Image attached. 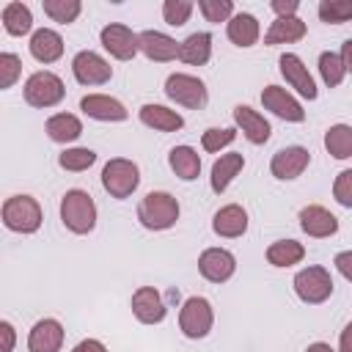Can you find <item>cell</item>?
<instances>
[{"label":"cell","instance_id":"cell-24","mask_svg":"<svg viewBox=\"0 0 352 352\" xmlns=\"http://www.w3.org/2000/svg\"><path fill=\"white\" fill-rule=\"evenodd\" d=\"M302 36H305V22L300 16H278L267 30L264 44H270V47L272 44H294Z\"/></svg>","mask_w":352,"mask_h":352},{"label":"cell","instance_id":"cell-22","mask_svg":"<svg viewBox=\"0 0 352 352\" xmlns=\"http://www.w3.org/2000/svg\"><path fill=\"white\" fill-rule=\"evenodd\" d=\"M30 55L38 63H55L63 55V38H60V33H55L50 28L36 30L30 36Z\"/></svg>","mask_w":352,"mask_h":352},{"label":"cell","instance_id":"cell-3","mask_svg":"<svg viewBox=\"0 0 352 352\" xmlns=\"http://www.w3.org/2000/svg\"><path fill=\"white\" fill-rule=\"evenodd\" d=\"M3 223L16 234H33L41 226V206L30 195H11L3 204Z\"/></svg>","mask_w":352,"mask_h":352},{"label":"cell","instance_id":"cell-26","mask_svg":"<svg viewBox=\"0 0 352 352\" xmlns=\"http://www.w3.org/2000/svg\"><path fill=\"white\" fill-rule=\"evenodd\" d=\"M44 129H47L50 140H55V143H72V140H77L82 135V124L72 113H55V116H50L47 124H44Z\"/></svg>","mask_w":352,"mask_h":352},{"label":"cell","instance_id":"cell-31","mask_svg":"<svg viewBox=\"0 0 352 352\" xmlns=\"http://www.w3.org/2000/svg\"><path fill=\"white\" fill-rule=\"evenodd\" d=\"M3 28L11 36H25L33 28V14L25 3H6L3 6Z\"/></svg>","mask_w":352,"mask_h":352},{"label":"cell","instance_id":"cell-16","mask_svg":"<svg viewBox=\"0 0 352 352\" xmlns=\"http://www.w3.org/2000/svg\"><path fill=\"white\" fill-rule=\"evenodd\" d=\"M138 41H140V52H143L148 60L168 63V60L179 58V44H176V38H170L168 33L143 30V33H138Z\"/></svg>","mask_w":352,"mask_h":352},{"label":"cell","instance_id":"cell-40","mask_svg":"<svg viewBox=\"0 0 352 352\" xmlns=\"http://www.w3.org/2000/svg\"><path fill=\"white\" fill-rule=\"evenodd\" d=\"M234 138H236V129H231V126H223V129L212 126V129H206V132L201 135V146H204L206 151H220V148L228 146Z\"/></svg>","mask_w":352,"mask_h":352},{"label":"cell","instance_id":"cell-47","mask_svg":"<svg viewBox=\"0 0 352 352\" xmlns=\"http://www.w3.org/2000/svg\"><path fill=\"white\" fill-rule=\"evenodd\" d=\"M341 60H344L346 72L352 74V38H346V41L341 44Z\"/></svg>","mask_w":352,"mask_h":352},{"label":"cell","instance_id":"cell-13","mask_svg":"<svg viewBox=\"0 0 352 352\" xmlns=\"http://www.w3.org/2000/svg\"><path fill=\"white\" fill-rule=\"evenodd\" d=\"M278 66H280V74H283V80L300 94V96H305V99H316V82H314V77L308 74V66L294 55V52H283L280 55V60H278Z\"/></svg>","mask_w":352,"mask_h":352},{"label":"cell","instance_id":"cell-29","mask_svg":"<svg viewBox=\"0 0 352 352\" xmlns=\"http://www.w3.org/2000/svg\"><path fill=\"white\" fill-rule=\"evenodd\" d=\"M245 168V157L242 154H220V160H214L212 165V190L220 195L226 192V187L234 182V176Z\"/></svg>","mask_w":352,"mask_h":352},{"label":"cell","instance_id":"cell-21","mask_svg":"<svg viewBox=\"0 0 352 352\" xmlns=\"http://www.w3.org/2000/svg\"><path fill=\"white\" fill-rule=\"evenodd\" d=\"M80 107H82L85 116H91L96 121H124L126 118V107L118 99L104 96V94H88V96H82Z\"/></svg>","mask_w":352,"mask_h":352},{"label":"cell","instance_id":"cell-7","mask_svg":"<svg viewBox=\"0 0 352 352\" xmlns=\"http://www.w3.org/2000/svg\"><path fill=\"white\" fill-rule=\"evenodd\" d=\"M165 94H168V99H173L176 104H184L190 110H201L209 99L206 85L198 77L184 74V72H176L165 80Z\"/></svg>","mask_w":352,"mask_h":352},{"label":"cell","instance_id":"cell-32","mask_svg":"<svg viewBox=\"0 0 352 352\" xmlns=\"http://www.w3.org/2000/svg\"><path fill=\"white\" fill-rule=\"evenodd\" d=\"M324 148L327 154H333L336 160H346L352 157V126L349 124H336L324 132Z\"/></svg>","mask_w":352,"mask_h":352},{"label":"cell","instance_id":"cell-17","mask_svg":"<svg viewBox=\"0 0 352 352\" xmlns=\"http://www.w3.org/2000/svg\"><path fill=\"white\" fill-rule=\"evenodd\" d=\"M63 344V324L58 319H38L28 336L30 352H60Z\"/></svg>","mask_w":352,"mask_h":352},{"label":"cell","instance_id":"cell-4","mask_svg":"<svg viewBox=\"0 0 352 352\" xmlns=\"http://www.w3.org/2000/svg\"><path fill=\"white\" fill-rule=\"evenodd\" d=\"M140 184V170L132 160H124V157H116L104 165L102 170V187L110 192V198H129Z\"/></svg>","mask_w":352,"mask_h":352},{"label":"cell","instance_id":"cell-30","mask_svg":"<svg viewBox=\"0 0 352 352\" xmlns=\"http://www.w3.org/2000/svg\"><path fill=\"white\" fill-rule=\"evenodd\" d=\"M305 256V248L297 242V239H278L267 248V261L272 267H292V264H300Z\"/></svg>","mask_w":352,"mask_h":352},{"label":"cell","instance_id":"cell-11","mask_svg":"<svg viewBox=\"0 0 352 352\" xmlns=\"http://www.w3.org/2000/svg\"><path fill=\"white\" fill-rule=\"evenodd\" d=\"M198 270L206 280L212 283H226L234 270H236V258L234 253H228L226 248H206L201 256H198Z\"/></svg>","mask_w":352,"mask_h":352},{"label":"cell","instance_id":"cell-5","mask_svg":"<svg viewBox=\"0 0 352 352\" xmlns=\"http://www.w3.org/2000/svg\"><path fill=\"white\" fill-rule=\"evenodd\" d=\"M63 80L52 72H33L25 82V102L30 107H52L63 99Z\"/></svg>","mask_w":352,"mask_h":352},{"label":"cell","instance_id":"cell-6","mask_svg":"<svg viewBox=\"0 0 352 352\" xmlns=\"http://www.w3.org/2000/svg\"><path fill=\"white\" fill-rule=\"evenodd\" d=\"M294 292L302 302L319 305L333 294V278L324 267H305L294 275Z\"/></svg>","mask_w":352,"mask_h":352},{"label":"cell","instance_id":"cell-45","mask_svg":"<svg viewBox=\"0 0 352 352\" xmlns=\"http://www.w3.org/2000/svg\"><path fill=\"white\" fill-rule=\"evenodd\" d=\"M72 352H107V346H104L102 341H96V338H85V341H80Z\"/></svg>","mask_w":352,"mask_h":352},{"label":"cell","instance_id":"cell-2","mask_svg":"<svg viewBox=\"0 0 352 352\" xmlns=\"http://www.w3.org/2000/svg\"><path fill=\"white\" fill-rule=\"evenodd\" d=\"M60 220L72 234H88L96 226V204L85 190H69L60 198Z\"/></svg>","mask_w":352,"mask_h":352},{"label":"cell","instance_id":"cell-34","mask_svg":"<svg viewBox=\"0 0 352 352\" xmlns=\"http://www.w3.org/2000/svg\"><path fill=\"white\" fill-rule=\"evenodd\" d=\"M319 74H322V80H324L327 88L341 85V80L346 74V66L341 60V52H322L319 55Z\"/></svg>","mask_w":352,"mask_h":352},{"label":"cell","instance_id":"cell-39","mask_svg":"<svg viewBox=\"0 0 352 352\" xmlns=\"http://www.w3.org/2000/svg\"><path fill=\"white\" fill-rule=\"evenodd\" d=\"M22 74V60L14 52H0V88H11Z\"/></svg>","mask_w":352,"mask_h":352},{"label":"cell","instance_id":"cell-42","mask_svg":"<svg viewBox=\"0 0 352 352\" xmlns=\"http://www.w3.org/2000/svg\"><path fill=\"white\" fill-rule=\"evenodd\" d=\"M333 264H336V270H338L346 280H352V250H341V253L333 258Z\"/></svg>","mask_w":352,"mask_h":352},{"label":"cell","instance_id":"cell-35","mask_svg":"<svg viewBox=\"0 0 352 352\" xmlns=\"http://www.w3.org/2000/svg\"><path fill=\"white\" fill-rule=\"evenodd\" d=\"M319 19L327 25H341L352 19V0H322L319 3Z\"/></svg>","mask_w":352,"mask_h":352},{"label":"cell","instance_id":"cell-23","mask_svg":"<svg viewBox=\"0 0 352 352\" xmlns=\"http://www.w3.org/2000/svg\"><path fill=\"white\" fill-rule=\"evenodd\" d=\"M140 121L146 126L157 129V132H179L184 126V118L176 110L165 107V104H143L140 107Z\"/></svg>","mask_w":352,"mask_h":352},{"label":"cell","instance_id":"cell-19","mask_svg":"<svg viewBox=\"0 0 352 352\" xmlns=\"http://www.w3.org/2000/svg\"><path fill=\"white\" fill-rule=\"evenodd\" d=\"M300 226H302V231H305L308 236H316V239L333 236V234L338 231L336 214H330L324 206H316V204L300 209Z\"/></svg>","mask_w":352,"mask_h":352},{"label":"cell","instance_id":"cell-41","mask_svg":"<svg viewBox=\"0 0 352 352\" xmlns=\"http://www.w3.org/2000/svg\"><path fill=\"white\" fill-rule=\"evenodd\" d=\"M333 198L341 206L352 209V168H346V170H341L336 176V182H333Z\"/></svg>","mask_w":352,"mask_h":352},{"label":"cell","instance_id":"cell-14","mask_svg":"<svg viewBox=\"0 0 352 352\" xmlns=\"http://www.w3.org/2000/svg\"><path fill=\"white\" fill-rule=\"evenodd\" d=\"M261 104H264L270 113H275L278 118H283V121H302V118H305L302 104H300L286 88H280V85H267V88L261 91Z\"/></svg>","mask_w":352,"mask_h":352},{"label":"cell","instance_id":"cell-15","mask_svg":"<svg viewBox=\"0 0 352 352\" xmlns=\"http://www.w3.org/2000/svg\"><path fill=\"white\" fill-rule=\"evenodd\" d=\"M132 314L138 316V322L143 324H160L165 319V302L162 294L154 286H140L132 294Z\"/></svg>","mask_w":352,"mask_h":352},{"label":"cell","instance_id":"cell-28","mask_svg":"<svg viewBox=\"0 0 352 352\" xmlns=\"http://www.w3.org/2000/svg\"><path fill=\"white\" fill-rule=\"evenodd\" d=\"M168 162H170L173 173L179 179H184V182H192L201 173V157H198V151L192 146H176V148H170Z\"/></svg>","mask_w":352,"mask_h":352},{"label":"cell","instance_id":"cell-43","mask_svg":"<svg viewBox=\"0 0 352 352\" xmlns=\"http://www.w3.org/2000/svg\"><path fill=\"white\" fill-rule=\"evenodd\" d=\"M300 8L297 0H272V11L278 16H294V11Z\"/></svg>","mask_w":352,"mask_h":352},{"label":"cell","instance_id":"cell-20","mask_svg":"<svg viewBox=\"0 0 352 352\" xmlns=\"http://www.w3.org/2000/svg\"><path fill=\"white\" fill-rule=\"evenodd\" d=\"M212 228H214L217 236L236 239V236H242L248 231V212L239 204H228V206H223V209L214 212Z\"/></svg>","mask_w":352,"mask_h":352},{"label":"cell","instance_id":"cell-18","mask_svg":"<svg viewBox=\"0 0 352 352\" xmlns=\"http://www.w3.org/2000/svg\"><path fill=\"white\" fill-rule=\"evenodd\" d=\"M234 121H236V126L242 129V135L253 143V146H261V143H267L270 140V121L261 116V113H256L253 107H248V104H236L234 107Z\"/></svg>","mask_w":352,"mask_h":352},{"label":"cell","instance_id":"cell-48","mask_svg":"<svg viewBox=\"0 0 352 352\" xmlns=\"http://www.w3.org/2000/svg\"><path fill=\"white\" fill-rule=\"evenodd\" d=\"M305 352H336V349L330 344H324V341H316V344H308Z\"/></svg>","mask_w":352,"mask_h":352},{"label":"cell","instance_id":"cell-37","mask_svg":"<svg viewBox=\"0 0 352 352\" xmlns=\"http://www.w3.org/2000/svg\"><path fill=\"white\" fill-rule=\"evenodd\" d=\"M198 11L204 14L206 22H228L234 16V3L231 0H198Z\"/></svg>","mask_w":352,"mask_h":352},{"label":"cell","instance_id":"cell-12","mask_svg":"<svg viewBox=\"0 0 352 352\" xmlns=\"http://www.w3.org/2000/svg\"><path fill=\"white\" fill-rule=\"evenodd\" d=\"M308 162H311V151L308 148H302V146H286V148H280L272 157L270 170H272L275 179L292 182V179H297L308 168Z\"/></svg>","mask_w":352,"mask_h":352},{"label":"cell","instance_id":"cell-1","mask_svg":"<svg viewBox=\"0 0 352 352\" xmlns=\"http://www.w3.org/2000/svg\"><path fill=\"white\" fill-rule=\"evenodd\" d=\"M138 220L148 231H165L179 220V201L165 190H151L138 206Z\"/></svg>","mask_w":352,"mask_h":352},{"label":"cell","instance_id":"cell-33","mask_svg":"<svg viewBox=\"0 0 352 352\" xmlns=\"http://www.w3.org/2000/svg\"><path fill=\"white\" fill-rule=\"evenodd\" d=\"M41 8H44V14H47L52 22L69 25V22H74L77 14L82 11V3H80V0H41Z\"/></svg>","mask_w":352,"mask_h":352},{"label":"cell","instance_id":"cell-10","mask_svg":"<svg viewBox=\"0 0 352 352\" xmlns=\"http://www.w3.org/2000/svg\"><path fill=\"white\" fill-rule=\"evenodd\" d=\"M99 38H102V47H104L116 60H129V58H135V52L140 50L138 33H132L126 25H118V22L104 25L102 33H99Z\"/></svg>","mask_w":352,"mask_h":352},{"label":"cell","instance_id":"cell-44","mask_svg":"<svg viewBox=\"0 0 352 352\" xmlns=\"http://www.w3.org/2000/svg\"><path fill=\"white\" fill-rule=\"evenodd\" d=\"M0 338H3L0 352H11L14 349V327H11V322H0Z\"/></svg>","mask_w":352,"mask_h":352},{"label":"cell","instance_id":"cell-38","mask_svg":"<svg viewBox=\"0 0 352 352\" xmlns=\"http://www.w3.org/2000/svg\"><path fill=\"white\" fill-rule=\"evenodd\" d=\"M190 14H192V3H190V0H165V3H162V16H165V22L173 25V28L184 25V22L190 19Z\"/></svg>","mask_w":352,"mask_h":352},{"label":"cell","instance_id":"cell-36","mask_svg":"<svg viewBox=\"0 0 352 352\" xmlns=\"http://www.w3.org/2000/svg\"><path fill=\"white\" fill-rule=\"evenodd\" d=\"M94 162H96V154H94L91 148H66V151L58 157V165H60L63 170H72V173L88 170Z\"/></svg>","mask_w":352,"mask_h":352},{"label":"cell","instance_id":"cell-9","mask_svg":"<svg viewBox=\"0 0 352 352\" xmlns=\"http://www.w3.org/2000/svg\"><path fill=\"white\" fill-rule=\"evenodd\" d=\"M72 72L80 85H104L113 77V66L94 50H80L72 60Z\"/></svg>","mask_w":352,"mask_h":352},{"label":"cell","instance_id":"cell-46","mask_svg":"<svg viewBox=\"0 0 352 352\" xmlns=\"http://www.w3.org/2000/svg\"><path fill=\"white\" fill-rule=\"evenodd\" d=\"M338 346H341V352H352V322L341 330V338H338Z\"/></svg>","mask_w":352,"mask_h":352},{"label":"cell","instance_id":"cell-8","mask_svg":"<svg viewBox=\"0 0 352 352\" xmlns=\"http://www.w3.org/2000/svg\"><path fill=\"white\" fill-rule=\"evenodd\" d=\"M214 324V314H212V305L206 297H190L184 300L182 305V314H179V327L187 338H204Z\"/></svg>","mask_w":352,"mask_h":352},{"label":"cell","instance_id":"cell-27","mask_svg":"<svg viewBox=\"0 0 352 352\" xmlns=\"http://www.w3.org/2000/svg\"><path fill=\"white\" fill-rule=\"evenodd\" d=\"M226 33L236 47H253L258 41V19L253 14H234L226 25Z\"/></svg>","mask_w":352,"mask_h":352},{"label":"cell","instance_id":"cell-25","mask_svg":"<svg viewBox=\"0 0 352 352\" xmlns=\"http://www.w3.org/2000/svg\"><path fill=\"white\" fill-rule=\"evenodd\" d=\"M212 55V36L209 33H190L182 44H179V60L190 63V66H204Z\"/></svg>","mask_w":352,"mask_h":352}]
</instances>
